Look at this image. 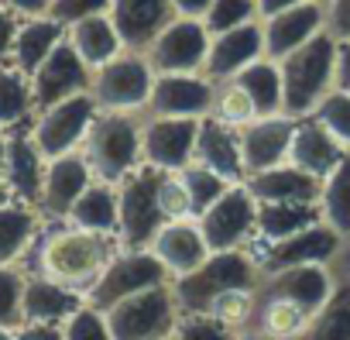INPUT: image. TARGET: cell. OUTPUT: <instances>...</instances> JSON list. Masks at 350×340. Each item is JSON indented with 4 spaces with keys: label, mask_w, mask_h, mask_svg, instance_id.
<instances>
[{
    "label": "cell",
    "mask_w": 350,
    "mask_h": 340,
    "mask_svg": "<svg viewBox=\"0 0 350 340\" xmlns=\"http://www.w3.org/2000/svg\"><path fill=\"white\" fill-rule=\"evenodd\" d=\"M124 251L120 237L83 231L72 224H45V231L35 237L31 251L25 254V272L52 278L86 299V292L100 282L107 265Z\"/></svg>",
    "instance_id": "6da1fadb"
},
{
    "label": "cell",
    "mask_w": 350,
    "mask_h": 340,
    "mask_svg": "<svg viewBox=\"0 0 350 340\" xmlns=\"http://www.w3.org/2000/svg\"><path fill=\"white\" fill-rule=\"evenodd\" d=\"M261 278L265 275L251 251H213L189 275L172 278V296L179 313H210L217 299L237 289H258Z\"/></svg>",
    "instance_id": "7a4b0ae2"
},
{
    "label": "cell",
    "mask_w": 350,
    "mask_h": 340,
    "mask_svg": "<svg viewBox=\"0 0 350 340\" xmlns=\"http://www.w3.org/2000/svg\"><path fill=\"white\" fill-rule=\"evenodd\" d=\"M336 55H340V42L329 31H323L278 62L288 117H309L336 90Z\"/></svg>",
    "instance_id": "3957f363"
},
{
    "label": "cell",
    "mask_w": 350,
    "mask_h": 340,
    "mask_svg": "<svg viewBox=\"0 0 350 340\" xmlns=\"http://www.w3.org/2000/svg\"><path fill=\"white\" fill-rule=\"evenodd\" d=\"M141 120H144V114H107V110L96 114V120L79 148L93 179L120 186L134 168L144 165Z\"/></svg>",
    "instance_id": "277c9868"
},
{
    "label": "cell",
    "mask_w": 350,
    "mask_h": 340,
    "mask_svg": "<svg viewBox=\"0 0 350 340\" xmlns=\"http://www.w3.org/2000/svg\"><path fill=\"white\" fill-rule=\"evenodd\" d=\"M154 86V69L144 52H120L107 66L93 69L90 96L107 114H144Z\"/></svg>",
    "instance_id": "5b68a950"
},
{
    "label": "cell",
    "mask_w": 350,
    "mask_h": 340,
    "mask_svg": "<svg viewBox=\"0 0 350 340\" xmlns=\"http://www.w3.org/2000/svg\"><path fill=\"white\" fill-rule=\"evenodd\" d=\"M161 179H165V172H158L151 165H141L117 186V200H120L117 237L124 248H148L151 237L168 224L161 213V203H158Z\"/></svg>",
    "instance_id": "8992f818"
},
{
    "label": "cell",
    "mask_w": 350,
    "mask_h": 340,
    "mask_svg": "<svg viewBox=\"0 0 350 340\" xmlns=\"http://www.w3.org/2000/svg\"><path fill=\"white\" fill-rule=\"evenodd\" d=\"M103 316L113 340H165L175 333L179 306H175V296H172V282H165L117 302Z\"/></svg>",
    "instance_id": "52a82bcc"
},
{
    "label": "cell",
    "mask_w": 350,
    "mask_h": 340,
    "mask_svg": "<svg viewBox=\"0 0 350 340\" xmlns=\"http://www.w3.org/2000/svg\"><path fill=\"white\" fill-rule=\"evenodd\" d=\"M210 251H247L258 237V200L244 183H234L210 210L196 217Z\"/></svg>",
    "instance_id": "ba28073f"
},
{
    "label": "cell",
    "mask_w": 350,
    "mask_h": 340,
    "mask_svg": "<svg viewBox=\"0 0 350 340\" xmlns=\"http://www.w3.org/2000/svg\"><path fill=\"white\" fill-rule=\"evenodd\" d=\"M172 282L168 272L161 268V261L148 251V248H124L110 265L107 272L100 275V282L86 292V306L107 313L113 309L117 302L144 292V289H154V285H165Z\"/></svg>",
    "instance_id": "9c48e42d"
},
{
    "label": "cell",
    "mask_w": 350,
    "mask_h": 340,
    "mask_svg": "<svg viewBox=\"0 0 350 340\" xmlns=\"http://www.w3.org/2000/svg\"><path fill=\"white\" fill-rule=\"evenodd\" d=\"M100 107L90 93H79V96H69L42 114H35L31 120V138L38 144V151L45 155V161L52 158H62V155H72L83 148L93 120H96Z\"/></svg>",
    "instance_id": "30bf717a"
},
{
    "label": "cell",
    "mask_w": 350,
    "mask_h": 340,
    "mask_svg": "<svg viewBox=\"0 0 350 340\" xmlns=\"http://www.w3.org/2000/svg\"><path fill=\"white\" fill-rule=\"evenodd\" d=\"M210 28L196 18H172L158 38L144 49V59L158 73H206L210 55Z\"/></svg>",
    "instance_id": "8fae6325"
},
{
    "label": "cell",
    "mask_w": 350,
    "mask_h": 340,
    "mask_svg": "<svg viewBox=\"0 0 350 340\" xmlns=\"http://www.w3.org/2000/svg\"><path fill=\"white\" fill-rule=\"evenodd\" d=\"M217 83L206 73H158L148 100V117L206 120L213 114Z\"/></svg>",
    "instance_id": "7c38bea8"
},
{
    "label": "cell",
    "mask_w": 350,
    "mask_h": 340,
    "mask_svg": "<svg viewBox=\"0 0 350 340\" xmlns=\"http://www.w3.org/2000/svg\"><path fill=\"white\" fill-rule=\"evenodd\" d=\"M340 234L329 231L323 220L285 237V241H271V244H254L247 248L251 258L258 261L261 275H271V272H282V268H295V265H329L336 248H340Z\"/></svg>",
    "instance_id": "4fadbf2b"
},
{
    "label": "cell",
    "mask_w": 350,
    "mask_h": 340,
    "mask_svg": "<svg viewBox=\"0 0 350 340\" xmlns=\"http://www.w3.org/2000/svg\"><path fill=\"white\" fill-rule=\"evenodd\" d=\"M203 120H179V117H148L141 120V148L144 165L158 172H183L193 165L196 134Z\"/></svg>",
    "instance_id": "5bb4252c"
},
{
    "label": "cell",
    "mask_w": 350,
    "mask_h": 340,
    "mask_svg": "<svg viewBox=\"0 0 350 340\" xmlns=\"http://www.w3.org/2000/svg\"><path fill=\"white\" fill-rule=\"evenodd\" d=\"M90 83H93V69L76 55V49L69 45V38L59 42V49L35 69L31 76V100H35V114L69 100V96H79V93H90Z\"/></svg>",
    "instance_id": "9a60e30c"
},
{
    "label": "cell",
    "mask_w": 350,
    "mask_h": 340,
    "mask_svg": "<svg viewBox=\"0 0 350 340\" xmlns=\"http://www.w3.org/2000/svg\"><path fill=\"white\" fill-rule=\"evenodd\" d=\"M93 183V172L83 158V151L52 158L45 168V183H42V196H38V217L45 224H66L76 200L86 193V186Z\"/></svg>",
    "instance_id": "2e32d148"
},
{
    "label": "cell",
    "mask_w": 350,
    "mask_h": 340,
    "mask_svg": "<svg viewBox=\"0 0 350 340\" xmlns=\"http://www.w3.org/2000/svg\"><path fill=\"white\" fill-rule=\"evenodd\" d=\"M299 117L275 114V117H254L251 124L241 127V155H244V179L278 168L288 161L292 134H295Z\"/></svg>",
    "instance_id": "e0dca14e"
},
{
    "label": "cell",
    "mask_w": 350,
    "mask_h": 340,
    "mask_svg": "<svg viewBox=\"0 0 350 340\" xmlns=\"http://www.w3.org/2000/svg\"><path fill=\"white\" fill-rule=\"evenodd\" d=\"M35 120V117H31ZM31 120L21 127L8 131V161H4V183L14 196V203L35 207L38 210V196H42V183H45V155L38 151L35 138H31Z\"/></svg>",
    "instance_id": "ac0fdd59"
},
{
    "label": "cell",
    "mask_w": 350,
    "mask_h": 340,
    "mask_svg": "<svg viewBox=\"0 0 350 340\" xmlns=\"http://www.w3.org/2000/svg\"><path fill=\"white\" fill-rule=\"evenodd\" d=\"M261 28H265V55L282 62L285 55L299 52L306 42H312L316 35L326 31V8L319 0H309V4H299V8L265 18Z\"/></svg>",
    "instance_id": "d6986e66"
},
{
    "label": "cell",
    "mask_w": 350,
    "mask_h": 340,
    "mask_svg": "<svg viewBox=\"0 0 350 340\" xmlns=\"http://www.w3.org/2000/svg\"><path fill=\"white\" fill-rule=\"evenodd\" d=\"M148 251L161 261V268L168 272V278L189 275L193 268H200V265L213 254L196 220H168V224L151 237Z\"/></svg>",
    "instance_id": "ffe728a7"
},
{
    "label": "cell",
    "mask_w": 350,
    "mask_h": 340,
    "mask_svg": "<svg viewBox=\"0 0 350 340\" xmlns=\"http://www.w3.org/2000/svg\"><path fill=\"white\" fill-rule=\"evenodd\" d=\"M258 59H265V28L261 21H251L244 28L213 35L210 55H206V76L213 83H227L241 76L247 66H254Z\"/></svg>",
    "instance_id": "44dd1931"
},
{
    "label": "cell",
    "mask_w": 350,
    "mask_h": 340,
    "mask_svg": "<svg viewBox=\"0 0 350 340\" xmlns=\"http://www.w3.org/2000/svg\"><path fill=\"white\" fill-rule=\"evenodd\" d=\"M347 155L350 151L316 117H299L295 134H292V148H288V165L302 168L306 176H312V179L323 183Z\"/></svg>",
    "instance_id": "7402d4cb"
},
{
    "label": "cell",
    "mask_w": 350,
    "mask_h": 340,
    "mask_svg": "<svg viewBox=\"0 0 350 340\" xmlns=\"http://www.w3.org/2000/svg\"><path fill=\"white\" fill-rule=\"evenodd\" d=\"M107 14H110L124 49H131V52H144L158 38V31L175 18L172 0H113Z\"/></svg>",
    "instance_id": "603a6c76"
},
{
    "label": "cell",
    "mask_w": 350,
    "mask_h": 340,
    "mask_svg": "<svg viewBox=\"0 0 350 340\" xmlns=\"http://www.w3.org/2000/svg\"><path fill=\"white\" fill-rule=\"evenodd\" d=\"M193 165H203L227 183H244V155H241V131L206 117L196 134Z\"/></svg>",
    "instance_id": "cb8c5ba5"
},
{
    "label": "cell",
    "mask_w": 350,
    "mask_h": 340,
    "mask_svg": "<svg viewBox=\"0 0 350 340\" xmlns=\"http://www.w3.org/2000/svg\"><path fill=\"white\" fill-rule=\"evenodd\" d=\"M261 289L299 302L306 313H319L326 306V299L333 296L336 278H333L329 265H295V268H282V272L265 275Z\"/></svg>",
    "instance_id": "d4e9b609"
},
{
    "label": "cell",
    "mask_w": 350,
    "mask_h": 340,
    "mask_svg": "<svg viewBox=\"0 0 350 340\" xmlns=\"http://www.w3.org/2000/svg\"><path fill=\"white\" fill-rule=\"evenodd\" d=\"M244 186L251 189V196L258 203H316L323 183L285 161L278 168H268V172L247 176Z\"/></svg>",
    "instance_id": "484cf974"
},
{
    "label": "cell",
    "mask_w": 350,
    "mask_h": 340,
    "mask_svg": "<svg viewBox=\"0 0 350 340\" xmlns=\"http://www.w3.org/2000/svg\"><path fill=\"white\" fill-rule=\"evenodd\" d=\"M66 38V25L42 14V18H21L14 49H11V66L18 73H25L28 79L35 76V69L59 49V42Z\"/></svg>",
    "instance_id": "4316f807"
},
{
    "label": "cell",
    "mask_w": 350,
    "mask_h": 340,
    "mask_svg": "<svg viewBox=\"0 0 350 340\" xmlns=\"http://www.w3.org/2000/svg\"><path fill=\"white\" fill-rule=\"evenodd\" d=\"M86 299L52 278L28 275L25 282V323H55L62 326L72 313H79Z\"/></svg>",
    "instance_id": "83f0119b"
},
{
    "label": "cell",
    "mask_w": 350,
    "mask_h": 340,
    "mask_svg": "<svg viewBox=\"0 0 350 340\" xmlns=\"http://www.w3.org/2000/svg\"><path fill=\"white\" fill-rule=\"evenodd\" d=\"M66 38L90 69H100L110 59H117L120 52H127L117 28H113V21H110V14H93V18H83V21L69 25Z\"/></svg>",
    "instance_id": "f1b7e54d"
},
{
    "label": "cell",
    "mask_w": 350,
    "mask_h": 340,
    "mask_svg": "<svg viewBox=\"0 0 350 340\" xmlns=\"http://www.w3.org/2000/svg\"><path fill=\"white\" fill-rule=\"evenodd\" d=\"M316 313H306L299 302L285 299V296H275L268 289H258V306H254V323L251 330L265 333V337H275V340H295L309 319Z\"/></svg>",
    "instance_id": "f546056e"
},
{
    "label": "cell",
    "mask_w": 350,
    "mask_h": 340,
    "mask_svg": "<svg viewBox=\"0 0 350 340\" xmlns=\"http://www.w3.org/2000/svg\"><path fill=\"white\" fill-rule=\"evenodd\" d=\"M66 224L83 227V231H96V234H113V237H117V227H120L117 186L93 179V183L86 186V193L76 200V207H72V213H69Z\"/></svg>",
    "instance_id": "4dcf8cb0"
},
{
    "label": "cell",
    "mask_w": 350,
    "mask_h": 340,
    "mask_svg": "<svg viewBox=\"0 0 350 340\" xmlns=\"http://www.w3.org/2000/svg\"><path fill=\"white\" fill-rule=\"evenodd\" d=\"M234 83L244 90V96L251 100L258 117H275L285 114V90H282V69L275 59H258L254 66H247L241 76H234Z\"/></svg>",
    "instance_id": "1f68e13d"
},
{
    "label": "cell",
    "mask_w": 350,
    "mask_h": 340,
    "mask_svg": "<svg viewBox=\"0 0 350 340\" xmlns=\"http://www.w3.org/2000/svg\"><path fill=\"white\" fill-rule=\"evenodd\" d=\"M312 224H319L316 203H258V237H254V244L285 241V237H292V234H299Z\"/></svg>",
    "instance_id": "d6a6232c"
},
{
    "label": "cell",
    "mask_w": 350,
    "mask_h": 340,
    "mask_svg": "<svg viewBox=\"0 0 350 340\" xmlns=\"http://www.w3.org/2000/svg\"><path fill=\"white\" fill-rule=\"evenodd\" d=\"M38 210L25 203L0 207V265H18L38 237Z\"/></svg>",
    "instance_id": "836d02e7"
},
{
    "label": "cell",
    "mask_w": 350,
    "mask_h": 340,
    "mask_svg": "<svg viewBox=\"0 0 350 340\" xmlns=\"http://www.w3.org/2000/svg\"><path fill=\"white\" fill-rule=\"evenodd\" d=\"M319 220L336 231L340 237H350V155L333 168L319 186Z\"/></svg>",
    "instance_id": "e575fe53"
},
{
    "label": "cell",
    "mask_w": 350,
    "mask_h": 340,
    "mask_svg": "<svg viewBox=\"0 0 350 340\" xmlns=\"http://www.w3.org/2000/svg\"><path fill=\"white\" fill-rule=\"evenodd\" d=\"M35 117L31 79L14 66H0V131L21 127Z\"/></svg>",
    "instance_id": "d590c367"
},
{
    "label": "cell",
    "mask_w": 350,
    "mask_h": 340,
    "mask_svg": "<svg viewBox=\"0 0 350 340\" xmlns=\"http://www.w3.org/2000/svg\"><path fill=\"white\" fill-rule=\"evenodd\" d=\"M295 340H350V285L336 282L326 306L309 319Z\"/></svg>",
    "instance_id": "8d00e7d4"
},
{
    "label": "cell",
    "mask_w": 350,
    "mask_h": 340,
    "mask_svg": "<svg viewBox=\"0 0 350 340\" xmlns=\"http://www.w3.org/2000/svg\"><path fill=\"white\" fill-rule=\"evenodd\" d=\"M25 282L21 265H0V330L25 326Z\"/></svg>",
    "instance_id": "74e56055"
},
{
    "label": "cell",
    "mask_w": 350,
    "mask_h": 340,
    "mask_svg": "<svg viewBox=\"0 0 350 340\" xmlns=\"http://www.w3.org/2000/svg\"><path fill=\"white\" fill-rule=\"evenodd\" d=\"M183 183H186V193H189V203H193V220L203 213V210H210L234 183H227V179H220L217 172H210V168H203V165H189V168H183Z\"/></svg>",
    "instance_id": "f35d334b"
},
{
    "label": "cell",
    "mask_w": 350,
    "mask_h": 340,
    "mask_svg": "<svg viewBox=\"0 0 350 340\" xmlns=\"http://www.w3.org/2000/svg\"><path fill=\"white\" fill-rule=\"evenodd\" d=\"M251 21H261L258 0H213L210 14L203 18V25L210 28V35H224V31L244 28Z\"/></svg>",
    "instance_id": "ab89813d"
},
{
    "label": "cell",
    "mask_w": 350,
    "mask_h": 340,
    "mask_svg": "<svg viewBox=\"0 0 350 340\" xmlns=\"http://www.w3.org/2000/svg\"><path fill=\"white\" fill-rule=\"evenodd\" d=\"M210 117H217L220 124L241 131V127L251 124L258 114H254L251 100L244 96V90H241L234 79H227V83H217V100H213V114H210Z\"/></svg>",
    "instance_id": "60d3db41"
},
{
    "label": "cell",
    "mask_w": 350,
    "mask_h": 340,
    "mask_svg": "<svg viewBox=\"0 0 350 340\" xmlns=\"http://www.w3.org/2000/svg\"><path fill=\"white\" fill-rule=\"evenodd\" d=\"M309 117H316V120L350 151V93H347V90H333Z\"/></svg>",
    "instance_id": "b9f144b4"
},
{
    "label": "cell",
    "mask_w": 350,
    "mask_h": 340,
    "mask_svg": "<svg viewBox=\"0 0 350 340\" xmlns=\"http://www.w3.org/2000/svg\"><path fill=\"white\" fill-rule=\"evenodd\" d=\"M175 340H237V333L210 313H179Z\"/></svg>",
    "instance_id": "7bdbcfd3"
},
{
    "label": "cell",
    "mask_w": 350,
    "mask_h": 340,
    "mask_svg": "<svg viewBox=\"0 0 350 340\" xmlns=\"http://www.w3.org/2000/svg\"><path fill=\"white\" fill-rule=\"evenodd\" d=\"M62 340H113V333H110L107 316L100 309L83 306L79 313H72L62 323Z\"/></svg>",
    "instance_id": "ee69618b"
},
{
    "label": "cell",
    "mask_w": 350,
    "mask_h": 340,
    "mask_svg": "<svg viewBox=\"0 0 350 340\" xmlns=\"http://www.w3.org/2000/svg\"><path fill=\"white\" fill-rule=\"evenodd\" d=\"M158 203H161L165 220H193V203H189V193H186V183L179 172H165Z\"/></svg>",
    "instance_id": "f6af8a7d"
},
{
    "label": "cell",
    "mask_w": 350,
    "mask_h": 340,
    "mask_svg": "<svg viewBox=\"0 0 350 340\" xmlns=\"http://www.w3.org/2000/svg\"><path fill=\"white\" fill-rule=\"evenodd\" d=\"M113 0H52L49 8V18L62 21L66 28L83 21V18H93V14H107Z\"/></svg>",
    "instance_id": "bcb514c9"
},
{
    "label": "cell",
    "mask_w": 350,
    "mask_h": 340,
    "mask_svg": "<svg viewBox=\"0 0 350 340\" xmlns=\"http://www.w3.org/2000/svg\"><path fill=\"white\" fill-rule=\"evenodd\" d=\"M323 8H326V31L336 42L350 38V0H326Z\"/></svg>",
    "instance_id": "7dc6e473"
},
{
    "label": "cell",
    "mask_w": 350,
    "mask_h": 340,
    "mask_svg": "<svg viewBox=\"0 0 350 340\" xmlns=\"http://www.w3.org/2000/svg\"><path fill=\"white\" fill-rule=\"evenodd\" d=\"M18 28H21V18L11 8L0 4V66H11V49H14Z\"/></svg>",
    "instance_id": "c3c4849f"
},
{
    "label": "cell",
    "mask_w": 350,
    "mask_h": 340,
    "mask_svg": "<svg viewBox=\"0 0 350 340\" xmlns=\"http://www.w3.org/2000/svg\"><path fill=\"white\" fill-rule=\"evenodd\" d=\"M14 340H62V326L55 323H25L14 330Z\"/></svg>",
    "instance_id": "681fc988"
},
{
    "label": "cell",
    "mask_w": 350,
    "mask_h": 340,
    "mask_svg": "<svg viewBox=\"0 0 350 340\" xmlns=\"http://www.w3.org/2000/svg\"><path fill=\"white\" fill-rule=\"evenodd\" d=\"M0 4L11 8L18 18H42V14H49L52 0H0Z\"/></svg>",
    "instance_id": "f907efd6"
},
{
    "label": "cell",
    "mask_w": 350,
    "mask_h": 340,
    "mask_svg": "<svg viewBox=\"0 0 350 340\" xmlns=\"http://www.w3.org/2000/svg\"><path fill=\"white\" fill-rule=\"evenodd\" d=\"M210 8H213V0H172L175 18H196V21H203L210 14Z\"/></svg>",
    "instance_id": "816d5d0a"
},
{
    "label": "cell",
    "mask_w": 350,
    "mask_h": 340,
    "mask_svg": "<svg viewBox=\"0 0 350 340\" xmlns=\"http://www.w3.org/2000/svg\"><path fill=\"white\" fill-rule=\"evenodd\" d=\"M329 272H333L336 282H347L350 285V237L340 241V248H336V254L329 261Z\"/></svg>",
    "instance_id": "f5cc1de1"
},
{
    "label": "cell",
    "mask_w": 350,
    "mask_h": 340,
    "mask_svg": "<svg viewBox=\"0 0 350 340\" xmlns=\"http://www.w3.org/2000/svg\"><path fill=\"white\" fill-rule=\"evenodd\" d=\"M336 90L350 93V38L340 42V55H336Z\"/></svg>",
    "instance_id": "db71d44e"
},
{
    "label": "cell",
    "mask_w": 350,
    "mask_h": 340,
    "mask_svg": "<svg viewBox=\"0 0 350 340\" xmlns=\"http://www.w3.org/2000/svg\"><path fill=\"white\" fill-rule=\"evenodd\" d=\"M299 4H309V0H258V11H261V21L271 18V14H282L288 8H299Z\"/></svg>",
    "instance_id": "11a10c76"
},
{
    "label": "cell",
    "mask_w": 350,
    "mask_h": 340,
    "mask_svg": "<svg viewBox=\"0 0 350 340\" xmlns=\"http://www.w3.org/2000/svg\"><path fill=\"white\" fill-rule=\"evenodd\" d=\"M4 161H8V131H0V176H4Z\"/></svg>",
    "instance_id": "9f6ffc18"
},
{
    "label": "cell",
    "mask_w": 350,
    "mask_h": 340,
    "mask_svg": "<svg viewBox=\"0 0 350 340\" xmlns=\"http://www.w3.org/2000/svg\"><path fill=\"white\" fill-rule=\"evenodd\" d=\"M237 340H275V337H265L258 330H244V333H237Z\"/></svg>",
    "instance_id": "6f0895ef"
},
{
    "label": "cell",
    "mask_w": 350,
    "mask_h": 340,
    "mask_svg": "<svg viewBox=\"0 0 350 340\" xmlns=\"http://www.w3.org/2000/svg\"><path fill=\"white\" fill-rule=\"evenodd\" d=\"M4 203H11V189H8L4 176H0V207H4Z\"/></svg>",
    "instance_id": "680465c9"
},
{
    "label": "cell",
    "mask_w": 350,
    "mask_h": 340,
    "mask_svg": "<svg viewBox=\"0 0 350 340\" xmlns=\"http://www.w3.org/2000/svg\"><path fill=\"white\" fill-rule=\"evenodd\" d=\"M0 340H14V330H0Z\"/></svg>",
    "instance_id": "91938a15"
},
{
    "label": "cell",
    "mask_w": 350,
    "mask_h": 340,
    "mask_svg": "<svg viewBox=\"0 0 350 340\" xmlns=\"http://www.w3.org/2000/svg\"><path fill=\"white\" fill-rule=\"evenodd\" d=\"M165 340H175V333H172V337H165Z\"/></svg>",
    "instance_id": "94428289"
},
{
    "label": "cell",
    "mask_w": 350,
    "mask_h": 340,
    "mask_svg": "<svg viewBox=\"0 0 350 340\" xmlns=\"http://www.w3.org/2000/svg\"><path fill=\"white\" fill-rule=\"evenodd\" d=\"M319 4H326V0H319Z\"/></svg>",
    "instance_id": "6125c7cd"
}]
</instances>
